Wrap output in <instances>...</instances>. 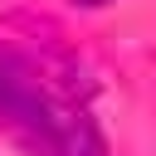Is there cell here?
Masks as SVG:
<instances>
[{
	"label": "cell",
	"instance_id": "cell-2",
	"mask_svg": "<svg viewBox=\"0 0 156 156\" xmlns=\"http://www.w3.org/2000/svg\"><path fill=\"white\" fill-rule=\"evenodd\" d=\"M78 5H107V0H78Z\"/></svg>",
	"mask_w": 156,
	"mask_h": 156
},
{
	"label": "cell",
	"instance_id": "cell-1",
	"mask_svg": "<svg viewBox=\"0 0 156 156\" xmlns=\"http://www.w3.org/2000/svg\"><path fill=\"white\" fill-rule=\"evenodd\" d=\"M0 122L34 156H102V136L44 54L0 44Z\"/></svg>",
	"mask_w": 156,
	"mask_h": 156
}]
</instances>
